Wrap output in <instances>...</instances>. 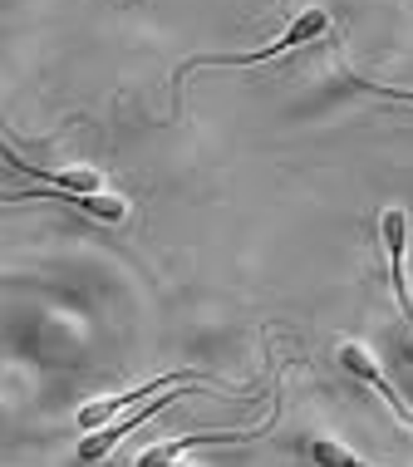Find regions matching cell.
Instances as JSON below:
<instances>
[{"label": "cell", "mask_w": 413, "mask_h": 467, "mask_svg": "<svg viewBox=\"0 0 413 467\" xmlns=\"http://www.w3.org/2000/svg\"><path fill=\"white\" fill-rule=\"evenodd\" d=\"M325 35H330V10L305 5V10L291 16V25L281 30V40L261 45V49H252V55H197V59H187V65H178L172 84H182L192 69H252V65H261V59H281V55H291V49H300V45H315V40H325Z\"/></svg>", "instance_id": "6da1fadb"}, {"label": "cell", "mask_w": 413, "mask_h": 467, "mask_svg": "<svg viewBox=\"0 0 413 467\" xmlns=\"http://www.w3.org/2000/svg\"><path fill=\"white\" fill-rule=\"evenodd\" d=\"M192 389H202V379H192V384H172V389H162V394H153V399H143V403H133L123 419H114V423H104L98 433L89 438V443H79V462H98V458H108L119 443H123V433H133L138 423H148L158 409H168V403H178V399H187Z\"/></svg>", "instance_id": "7a4b0ae2"}, {"label": "cell", "mask_w": 413, "mask_h": 467, "mask_svg": "<svg viewBox=\"0 0 413 467\" xmlns=\"http://www.w3.org/2000/svg\"><path fill=\"white\" fill-rule=\"evenodd\" d=\"M379 242H384V256H389L394 300H398V310H404V320L413 325V290H408V212H404V207H384V212H379Z\"/></svg>", "instance_id": "3957f363"}, {"label": "cell", "mask_w": 413, "mask_h": 467, "mask_svg": "<svg viewBox=\"0 0 413 467\" xmlns=\"http://www.w3.org/2000/svg\"><path fill=\"white\" fill-rule=\"evenodd\" d=\"M335 359H340V369H345V374H355L359 384H369L374 394H379V399L398 413V419L413 428V403L398 399V389L389 384V379H384V369H379V359H374V349H369V345H359V339H340V345H335Z\"/></svg>", "instance_id": "277c9868"}, {"label": "cell", "mask_w": 413, "mask_h": 467, "mask_svg": "<svg viewBox=\"0 0 413 467\" xmlns=\"http://www.w3.org/2000/svg\"><path fill=\"white\" fill-rule=\"evenodd\" d=\"M192 369H178V374H162V379H148V384H138L129 389V394H114V399H98L89 403V409H79V428H104V423H114L119 413H129L133 403H143V399H153L162 394V389H172V384H192Z\"/></svg>", "instance_id": "5b68a950"}, {"label": "cell", "mask_w": 413, "mask_h": 467, "mask_svg": "<svg viewBox=\"0 0 413 467\" xmlns=\"http://www.w3.org/2000/svg\"><path fill=\"white\" fill-rule=\"evenodd\" d=\"M340 74H345V84H349V89H365V94L394 99V104H413V89H398V84H379V79H369V74H355L349 65H340Z\"/></svg>", "instance_id": "8992f818"}, {"label": "cell", "mask_w": 413, "mask_h": 467, "mask_svg": "<svg viewBox=\"0 0 413 467\" xmlns=\"http://www.w3.org/2000/svg\"><path fill=\"white\" fill-rule=\"evenodd\" d=\"M310 458H320V462H359L355 452H345V448H335V443H325V438H315V443H305Z\"/></svg>", "instance_id": "52a82bcc"}]
</instances>
